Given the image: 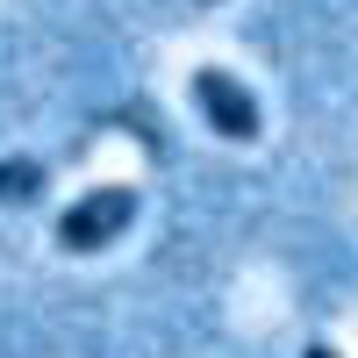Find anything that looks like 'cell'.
Returning a JSON list of instances; mask_svg holds the SVG:
<instances>
[{"mask_svg":"<svg viewBox=\"0 0 358 358\" xmlns=\"http://www.w3.org/2000/svg\"><path fill=\"white\" fill-rule=\"evenodd\" d=\"M43 201V165L36 158H0V208H29Z\"/></svg>","mask_w":358,"mask_h":358,"instance_id":"obj_3","label":"cell"},{"mask_svg":"<svg viewBox=\"0 0 358 358\" xmlns=\"http://www.w3.org/2000/svg\"><path fill=\"white\" fill-rule=\"evenodd\" d=\"M194 108H201V122L215 129L222 143H251L258 136V101L244 94V79H229L222 65L194 72Z\"/></svg>","mask_w":358,"mask_h":358,"instance_id":"obj_2","label":"cell"},{"mask_svg":"<svg viewBox=\"0 0 358 358\" xmlns=\"http://www.w3.org/2000/svg\"><path fill=\"white\" fill-rule=\"evenodd\" d=\"M301 358H337V344H308V351H301Z\"/></svg>","mask_w":358,"mask_h":358,"instance_id":"obj_4","label":"cell"},{"mask_svg":"<svg viewBox=\"0 0 358 358\" xmlns=\"http://www.w3.org/2000/svg\"><path fill=\"white\" fill-rule=\"evenodd\" d=\"M129 222H136V187H94V194H79L65 215H57V251L94 258V251H108Z\"/></svg>","mask_w":358,"mask_h":358,"instance_id":"obj_1","label":"cell"},{"mask_svg":"<svg viewBox=\"0 0 358 358\" xmlns=\"http://www.w3.org/2000/svg\"><path fill=\"white\" fill-rule=\"evenodd\" d=\"M194 8H222V0H194Z\"/></svg>","mask_w":358,"mask_h":358,"instance_id":"obj_5","label":"cell"}]
</instances>
